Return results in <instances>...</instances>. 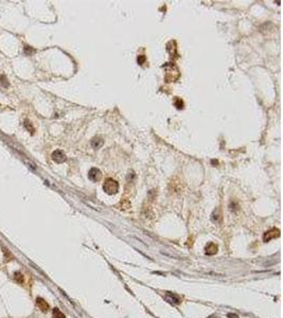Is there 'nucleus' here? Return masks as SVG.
I'll return each mask as SVG.
<instances>
[{
    "mask_svg": "<svg viewBox=\"0 0 283 318\" xmlns=\"http://www.w3.org/2000/svg\"><path fill=\"white\" fill-rule=\"evenodd\" d=\"M103 190L107 194H116L119 190V184L113 178H107L105 179L103 184Z\"/></svg>",
    "mask_w": 283,
    "mask_h": 318,
    "instance_id": "1",
    "label": "nucleus"
},
{
    "mask_svg": "<svg viewBox=\"0 0 283 318\" xmlns=\"http://www.w3.org/2000/svg\"><path fill=\"white\" fill-rule=\"evenodd\" d=\"M88 178L91 181H99L102 178V173L101 171L97 169V168H92L88 172Z\"/></svg>",
    "mask_w": 283,
    "mask_h": 318,
    "instance_id": "2",
    "label": "nucleus"
},
{
    "mask_svg": "<svg viewBox=\"0 0 283 318\" xmlns=\"http://www.w3.org/2000/svg\"><path fill=\"white\" fill-rule=\"evenodd\" d=\"M52 159L53 161H55L57 163H62L66 160V155L61 150H56L52 153Z\"/></svg>",
    "mask_w": 283,
    "mask_h": 318,
    "instance_id": "3",
    "label": "nucleus"
},
{
    "mask_svg": "<svg viewBox=\"0 0 283 318\" xmlns=\"http://www.w3.org/2000/svg\"><path fill=\"white\" fill-rule=\"evenodd\" d=\"M279 233H280V231L278 229H271V230H269V231H267L263 236L264 242H268L270 240H273V239H275V238H277V236H279Z\"/></svg>",
    "mask_w": 283,
    "mask_h": 318,
    "instance_id": "4",
    "label": "nucleus"
},
{
    "mask_svg": "<svg viewBox=\"0 0 283 318\" xmlns=\"http://www.w3.org/2000/svg\"><path fill=\"white\" fill-rule=\"evenodd\" d=\"M36 304H37V306L44 312H47L49 310V304H48L42 298H40V297H37V298H36Z\"/></svg>",
    "mask_w": 283,
    "mask_h": 318,
    "instance_id": "5",
    "label": "nucleus"
},
{
    "mask_svg": "<svg viewBox=\"0 0 283 318\" xmlns=\"http://www.w3.org/2000/svg\"><path fill=\"white\" fill-rule=\"evenodd\" d=\"M104 141L102 140V138L100 137H94L92 140H91V145L93 148H100L103 145Z\"/></svg>",
    "mask_w": 283,
    "mask_h": 318,
    "instance_id": "6",
    "label": "nucleus"
},
{
    "mask_svg": "<svg viewBox=\"0 0 283 318\" xmlns=\"http://www.w3.org/2000/svg\"><path fill=\"white\" fill-rule=\"evenodd\" d=\"M218 251V246L213 244V243H210L207 247H206V253L207 255H214L215 253Z\"/></svg>",
    "mask_w": 283,
    "mask_h": 318,
    "instance_id": "7",
    "label": "nucleus"
},
{
    "mask_svg": "<svg viewBox=\"0 0 283 318\" xmlns=\"http://www.w3.org/2000/svg\"><path fill=\"white\" fill-rule=\"evenodd\" d=\"M53 317L54 318H66L65 315L63 314L62 312L59 311V308H53Z\"/></svg>",
    "mask_w": 283,
    "mask_h": 318,
    "instance_id": "8",
    "label": "nucleus"
},
{
    "mask_svg": "<svg viewBox=\"0 0 283 318\" xmlns=\"http://www.w3.org/2000/svg\"><path fill=\"white\" fill-rule=\"evenodd\" d=\"M25 126H26V128L30 131V133H31V134H33V133H34V128H33L32 124H31V123H30L28 120H27V121H25Z\"/></svg>",
    "mask_w": 283,
    "mask_h": 318,
    "instance_id": "9",
    "label": "nucleus"
},
{
    "mask_svg": "<svg viewBox=\"0 0 283 318\" xmlns=\"http://www.w3.org/2000/svg\"><path fill=\"white\" fill-rule=\"evenodd\" d=\"M174 103H175V106L178 109H180V108H182V107H183V102H182L180 99H178V98L175 99V102H174Z\"/></svg>",
    "mask_w": 283,
    "mask_h": 318,
    "instance_id": "10",
    "label": "nucleus"
},
{
    "mask_svg": "<svg viewBox=\"0 0 283 318\" xmlns=\"http://www.w3.org/2000/svg\"><path fill=\"white\" fill-rule=\"evenodd\" d=\"M15 279H16L17 281L19 282V283H23V276L20 274V272H15Z\"/></svg>",
    "mask_w": 283,
    "mask_h": 318,
    "instance_id": "11",
    "label": "nucleus"
},
{
    "mask_svg": "<svg viewBox=\"0 0 283 318\" xmlns=\"http://www.w3.org/2000/svg\"><path fill=\"white\" fill-rule=\"evenodd\" d=\"M144 59H145V57H143V56H142V57H138V63L141 65V64L144 62Z\"/></svg>",
    "mask_w": 283,
    "mask_h": 318,
    "instance_id": "12",
    "label": "nucleus"
}]
</instances>
